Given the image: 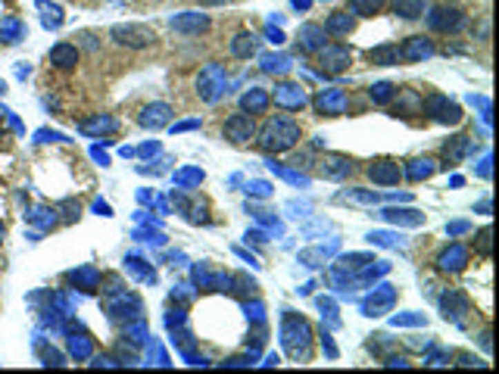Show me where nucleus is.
I'll list each match as a JSON object with an SVG mask.
<instances>
[{"mask_svg":"<svg viewBox=\"0 0 499 374\" xmlns=\"http://www.w3.org/2000/svg\"><path fill=\"white\" fill-rule=\"evenodd\" d=\"M390 94H393V84H378V90H371V97L378 100H387Z\"/></svg>","mask_w":499,"mask_h":374,"instance_id":"obj_20","label":"nucleus"},{"mask_svg":"<svg viewBox=\"0 0 499 374\" xmlns=\"http://www.w3.org/2000/svg\"><path fill=\"white\" fill-rule=\"evenodd\" d=\"M169 122V106L166 104H153L144 110L141 116V125H147V128H162V125Z\"/></svg>","mask_w":499,"mask_h":374,"instance_id":"obj_9","label":"nucleus"},{"mask_svg":"<svg viewBox=\"0 0 499 374\" xmlns=\"http://www.w3.org/2000/svg\"><path fill=\"white\" fill-rule=\"evenodd\" d=\"M297 141H300L297 122L278 116V119H268V122H266L262 137H260V147L266 150V153H284V150H291Z\"/></svg>","mask_w":499,"mask_h":374,"instance_id":"obj_1","label":"nucleus"},{"mask_svg":"<svg viewBox=\"0 0 499 374\" xmlns=\"http://www.w3.org/2000/svg\"><path fill=\"white\" fill-rule=\"evenodd\" d=\"M384 7V0H353V13L359 16H375Z\"/></svg>","mask_w":499,"mask_h":374,"instance_id":"obj_15","label":"nucleus"},{"mask_svg":"<svg viewBox=\"0 0 499 374\" xmlns=\"http://www.w3.org/2000/svg\"><path fill=\"white\" fill-rule=\"evenodd\" d=\"M393 10L402 19H418L424 13V0H393Z\"/></svg>","mask_w":499,"mask_h":374,"instance_id":"obj_12","label":"nucleus"},{"mask_svg":"<svg viewBox=\"0 0 499 374\" xmlns=\"http://www.w3.org/2000/svg\"><path fill=\"white\" fill-rule=\"evenodd\" d=\"M237 57H250V53L256 50V41H253V35H237V41H234V47H231Z\"/></svg>","mask_w":499,"mask_h":374,"instance_id":"obj_17","label":"nucleus"},{"mask_svg":"<svg viewBox=\"0 0 499 374\" xmlns=\"http://www.w3.org/2000/svg\"><path fill=\"white\" fill-rule=\"evenodd\" d=\"M478 244H480V256H490V231L487 228L478 234Z\"/></svg>","mask_w":499,"mask_h":374,"instance_id":"obj_19","label":"nucleus"},{"mask_svg":"<svg viewBox=\"0 0 499 374\" xmlns=\"http://www.w3.org/2000/svg\"><path fill=\"white\" fill-rule=\"evenodd\" d=\"M110 38L116 41L119 47H128V50H147V47L156 41V35H153V28L128 22V26H116V28H112Z\"/></svg>","mask_w":499,"mask_h":374,"instance_id":"obj_2","label":"nucleus"},{"mask_svg":"<svg viewBox=\"0 0 499 374\" xmlns=\"http://www.w3.org/2000/svg\"><path fill=\"white\" fill-rule=\"evenodd\" d=\"M222 131H225V137H228V141H234V144H246L250 137H253V131H256V128H253V119H250V116H244V112H237V116H231V119H228V122H225V128H222Z\"/></svg>","mask_w":499,"mask_h":374,"instance_id":"obj_5","label":"nucleus"},{"mask_svg":"<svg viewBox=\"0 0 499 374\" xmlns=\"http://www.w3.org/2000/svg\"><path fill=\"white\" fill-rule=\"evenodd\" d=\"M409 59H422V57H431L434 53V47H431V41H424V38H415L412 41V47H409Z\"/></svg>","mask_w":499,"mask_h":374,"instance_id":"obj_16","label":"nucleus"},{"mask_svg":"<svg viewBox=\"0 0 499 374\" xmlns=\"http://www.w3.org/2000/svg\"><path fill=\"white\" fill-rule=\"evenodd\" d=\"M400 166H396L393 159H378L369 166V178L375 181V184H396L400 181Z\"/></svg>","mask_w":499,"mask_h":374,"instance_id":"obj_6","label":"nucleus"},{"mask_svg":"<svg viewBox=\"0 0 499 374\" xmlns=\"http://www.w3.org/2000/svg\"><path fill=\"white\" fill-rule=\"evenodd\" d=\"M353 172V162L344 159V156H328V159H322V175H328V178H340V175H350Z\"/></svg>","mask_w":499,"mask_h":374,"instance_id":"obj_11","label":"nucleus"},{"mask_svg":"<svg viewBox=\"0 0 499 374\" xmlns=\"http://www.w3.org/2000/svg\"><path fill=\"white\" fill-rule=\"evenodd\" d=\"M428 22H431L434 32H462L468 19L459 7H437L434 13L428 16Z\"/></svg>","mask_w":499,"mask_h":374,"instance_id":"obj_4","label":"nucleus"},{"mask_svg":"<svg viewBox=\"0 0 499 374\" xmlns=\"http://www.w3.org/2000/svg\"><path fill=\"white\" fill-rule=\"evenodd\" d=\"M78 57H81V53H78V47H75V44H66V41L50 50V63L57 66L59 72H72V69H75Z\"/></svg>","mask_w":499,"mask_h":374,"instance_id":"obj_7","label":"nucleus"},{"mask_svg":"<svg viewBox=\"0 0 499 374\" xmlns=\"http://www.w3.org/2000/svg\"><path fill=\"white\" fill-rule=\"evenodd\" d=\"M400 57H402L400 44H384V47H375V50H371V59H375V63H381V66L400 63Z\"/></svg>","mask_w":499,"mask_h":374,"instance_id":"obj_13","label":"nucleus"},{"mask_svg":"<svg viewBox=\"0 0 499 374\" xmlns=\"http://www.w3.org/2000/svg\"><path fill=\"white\" fill-rule=\"evenodd\" d=\"M300 35H303V44L309 47V50H322V47L328 44V38H318V35H324L322 26H306Z\"/></svg>","mask_w":499,"mask_h":374,"instance_id":"obj_14","label":"nucleus"},{"mask_svg":"<svg viewBox=\"0 0 499 374\" xmlns=\"http://www.w3.org/2000/svg\"><path fill=\"white\" fill-rule=\"evenodd\" d=\"M318 63H322V72H328V75H337V72L350 69L353 50H350V47H344V44H337V47H328V44H324L322 50H318Z\"/></svg>","mask_w":499,"mask_h":374,"instance_id":"obj_3","label":"nucleus"},{"mask_svg":"<svg viewBox=\"0 0 499 374\" xmlns=\"http://www.w3.org/2000/svg\"><path fill=\"white\" fill-rule=\"evenodd\" d=\"M431 110H440V112H434L437 122H459V119H462V110H459V106L449 104V100H443V97H434V100H431Z\"/></svg>","mask_w":499,"mask_h":374,"instance_id":"obj_10","label":"nucleus"},{"mask_svg":"<svg viewBox=\"0 0 499 374\" xmlns=\"http://www.w3.org/2000/svg\"><path fill=\"white\" fill-rule=\"evenodd\" d=\"M3 237H7V228H3V222H0V244H3Z\"/></svg>","mask_w":499,"mask_h":374,"instance_id":"obj_22","label":"nucleus"},{"mask_svg":"<svg viewBox=\"0 0 499 374\" xmlns=\"http://www.w3.org/2000/svg\"><path fill=\"white\" fill-rule=\"evenodd\" d=\"M172 28H175V32H182V35H200V32H206V28H209V16L184 13V16H178V19H172Z\"/></svg>","mask_w":499,"mask_h":374,"instance_id":"obj_8","label":"nucleus"},{"mask_svg":"<svg viewBox=\"0 0 499 374\" xmlns=\"http://www.w3.org/2000/svg\"><path fill=\"white\" fill-rule=\"evenodd\" d=\"M200 7H222V3H228V0H197Z\"/></svg>","mask_w":499,"mask_h":374,"instance_id":"obj_21","label":"nucleus"},{"mask_svg":"<svg viewBox=\"0 0 499 374\" xmlns=\"http://www.w3.org/2000/svg\"><path fill=\"white\" fill-rule=\"evenodd\" d=\"M324 32H353V19L350 16H331L324 22Z\"/></svg>","mask_w":499,"mask_h":374,"instance_id":"obj_18","label":"nucleus"}]
</instances>
